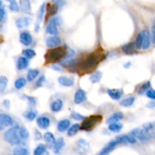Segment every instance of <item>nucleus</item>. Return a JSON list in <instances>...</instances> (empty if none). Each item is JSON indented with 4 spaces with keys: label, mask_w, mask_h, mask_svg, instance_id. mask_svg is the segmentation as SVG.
Returning a JSON list of instances; mask_svg holds the SVG:
<instances>
[{
    "label": "nucleus",
    "mask_w": 155,
    "mask_h": 155,
    "mask_svg": "<svg viewBox=\"0 0 155 155\" xmlns=\"http://www.w3.org/2000/svg\"><path fill=\"white\" fill-rule=\"evenodd\" d=\"M20 41L24 45H30L33 42V37L28 32H23L20 35Z\"/></svg>",
    "instance_id": "16"
},
{
    "label": "nucleus",
    "mask_w": 155,
    "mask_h": 155,
    "mask_svg": "<svg viewBox=\"0 0 155 155\" xmlns=\"http://www.w3.org/2000/svg\"><path fill=\"white\" fill-rule=\"evenodd\" d=\"M58 24L59 18L58 17H53L49 20L48 24H47L46 29H45L46 33L51 35H54V36L58 34Z\"/></svg>",
    "instance_id": "6"
},
{
    "label": "nucleus",
    "mask_w": 155,
    "mask_h": 155,
    "mask_svg": "<svg viewBox=\"0 0 155 155\" xmlns=\"http://www.w3.org/2000/svg\"><path fill=\"white\" fill-rule=\"evenodd\" d=\"M36 139H40L41 138H42V136H41V134H40V133H39V131H37V130H36Z\"/></svg>",
    "instance_id": "48"
},
{
    "label": "nucleus",
    "mask_w": 155,
    "mask_h": 155,
    "mask_svg": "<svg viewBox=\"0 0 155 155\" xmlns=\"http://www.w3.org/2000/svg\"><path fill=\"white\" fill-rule=\"evenodd\" d=\"M74 78L73 77H60L58 78V83L61 86L70 87L74 84Z\"/></svg>",
    "instance_id": "20"
},
{
    "label": "nucleus",
    "mask_w": 155,
    "mask_h": 155,
    "mask_svg": "<svg viewBox=\"0 0 155 155\" xmlns=\"http://www.w3.org/2000/svg\"><path fill=\"white\" fill-rule=\"evenodd\" d=\"M52 68H53V69H54V70H57V71H59V70H60V68H58L57 66H54Z\"/></svg>",
    "instance_id": "51"
},
{
    "label": "nucleus",
    "mask_w": 155,
    "mask_h": 155,
    "mask_svg": "<svg viewBox=\"0 0 155 155\" xmlns=\"http://www.w3.org/2000/svg\"><path fill=\"white\" fill-rule=\"evenodd\" d=\"M68 54L66 47H55L48 50L45 58L48 62H56L64 58Z\"/></svg>",
    "instance_id": "2"
},
{
    "label": "nucleus",
    "mask_w": 155,
    "mask_h": 155,
    "mask_svg": "<svg viewBox=\"0 0 155 155\" xmlns=\"http://www.w3.org/2000/svg\"><path fill=\"white\" fill-rule=\"evenodd\" d=\"M58 8V5L57 3L49 6V8H48V12H49V15H54V14L57 12Z\"/></svg>",
    "instance_id": "43"
},
{
    "label": "nucleus",
    "mask_w": 155,
    "mask_h": 155,
    "mask_svg": "<svg viewBox=\"0 0 155 155\" xmlns=\"http://www.w3.org/2000/svg\"><path fill=\"white\" fill-rule=\"evenodd\" d=\"M5 141L12 145H19L22 143V138L19 133V127H14L8 130L3 135Z\"/></svg>",
    "instance_id": "3"
},
{
    "label": "nucleus",
    "mask_w": 155,
    "mask_h": 155,
    "mask_svg": "<svg viewBox=\"0 0 155 155\" xmlns=\"http://www.w3.org/2000/svg\"><path fill=\"white\" fill-rule=\"evenodd\" d=\"M39 74V71L36 69H30L27 72V80L28 81H33V80L38 77Z\"/></svg>",
    "instance_id": "28"
},
{
    "label": "nucleus",
    "mask_w": 155,
    "mask_h": 155,
    "mask_svg": "<svg viewBox=\"0 0 155 155\" xmlns=\"http://www.w3.org/2000/svg\"><path fill=\"white\" fill-rule=\"evenodd\" d=\"M45 3H42L41 5L40 8H39V11H38L37 14V18H36V24H35V31L38 32L39 30V27H40L41 22L43 20L44 15H45Z\"/></svg>",
    "instance_id": "9"
},
{
    "label": "nucleus",
    "mask_w": 155,
    "mask_h": 155,
    "mask_svg": "<svg viewBox=\"0 0 155 155\" xmlns=\"http://www.w3.org/2000/svg\"><path fill=\"white\" fill-rule=\"evenodd\" d=\"M9 3V8L11 11L14 12H18L20 10V7L18 6V2L16 0H6Z\"/></svg>",
    "instance_id": "34"
},
{
    "label": "nucleus",
    "mask_w": 155,
    "mask_h": 155,
    "mask_svg": "<svg viewBox=\"0 0 155 155\" xmlns=\"http://www.w3.org/2000/svg\"><path fill=\"white\" fill-rule=\"evenodd\" d=\"M13 155H29V151L25 148L17 147V148L14 149Z\"/></svg>",
    "instance_id": "32"
},
{
    "label": "nucleus",
    "mask_w": 155,
    "mask_h": 155,
    "mask_svg": "<svg viewBox=\"0 0 155 155\" xmlns=\"http://www.w3.org/2000/svg\"><path fill=\"white\" fill-rule=\"evenodd\" d=\"M26 84H27L26 79H24V77H21V78H18V80H16V81L15 82V87L17 89H21L23 87H24Z\"/></svg>",
    "instance_id": "33"
},
{
    "label": "nucleus",
    "mask_w": 155,
    "mask_h": 155,
    "mask_svg": "<svg viewBox=\"0 0 155 155\" xmlns=\"http://www.w3.org/2000/svg\"><path fill=\"white\" fill-rule=\"evenodd\" d=\"M102 53L103 51H100L99 50L91 53L81 64L82 69L84 71H89L95 68L102 59Z\"/></svg>",
    "instance_id": "1"
},
{
    "label": "nucleus",
    "mask_w": 155,
    "mask_h": 155,
    "mask_svg": "<svg viewBox=\"0 0 155 155\" xmlns=\"http://www.w3.org/2000/svg\"><path fill=\"white\" fill-rule=\"evenodd\" d=\"M151 87V83L149 81L146 82V83H144L141 86L140 89H139V94H144L147 92V91L149 89V88Z\"/></svg>",
    "instance_id": "40"
},
{
    "label": "nucleus",
    "mask_w": 155,
    "mask_h": 155,
    "mask_svg": "<svg viewBox=\"0 0 155 155\" xmlns=\"http://www.w3.org/2000/svg\"><path fill=\"white\" fill-rule=\"evenodd\" d=\"M123 128L122 124H119V123H113V124H109L108 129L109 130H110L111 132L114 133H118V132L120 131Z\"/></svg>",
    "instance_id": "31"
},
{
    "label": "nucleus",
    "mask_w": 155,
    "mask_h": 155,
    "mask_svg": "<svg viewBox=\"0 0 155 155\" xmlns=\"http://www.w3.org/2000/svg\"><path fill=\"white\" fill-rule=\"evenodd\" d=\"M131 66V63H130V62H128V63H127V64H124V68H130V67Z\"/></svg>",
    "instance_id": "50"
},
{
    "label": "nucleus",
    "mask_w": 155,
    "mask_h": 155,
    "mask_svg": "<svg viewBox=\"0 0 155 155\" xmlns=\"http://www.w3.org/2000/svg\"><path fill=\"white\" fill-rule=\"evenodd\" d=\"M80 127H81V126L78 124H75L71 126V127H70V128L68 130V136H70V137L75 136L78 133L79 130H80Z\"/></svg>",
    "instance_id": "27"
},
{
    "label": "nucleus",
    "mask_w": 155,
    "mask_h": 155,
    "mask_svg": "<svg viewBox=\"0 0 155 155\" xmlns=\"http://www.w3.org/2000/svg\"><path fill=\"white\" fill-rule=\"evenodd\" d=\"M63 107V101L61 99H57L50 104V109L53 112H59Z\"/></svg>",
    "instance_id": "24"
},
{
    "label": "nucleus",
    "mask_w": 155,
    "mask_h": 155,
    "mask_svg": "<svg viewBox=\"0 0 155 155\" xmlns=\"http://www.w3.org/2000/svg\"><path fill=\"white\" fill-rule=\"evenodd\" d=\"M135 102V98L134 97L131 96V97H128V98H125V99L122 100L120 101V105L123 106V107H130V106L133 105Z\"/></svg>",
    "instance_id": "29"
},
{
    "label": "nucleus",
    "mask_w": 155,
    "mask_h": 155,
    "mask_svg": "<svg viewBox=\"0 0 155 155\" xmlns=\"http://www.w3.org/2000/svg\"><path fill=\"white\" fill-rule=\"evenodd\" d=\"M44 81H45V76H42V77H39L36 83V87H40V86H42V84H43Z\"/></svg>",
    "instance_id": "45"
},
{
    "label": "nucleus",
    "mask_w": 155,
    "mask_h": 155,
    "mask_svg": "<svg viewBox=\"0 0 155 155\" xmlns=\"http://www.w3.org/2000/svg\"><path fill=\"white\" fill-rule=\"evenodd\" d=\"M135 45L137 49L142 48V32L140 33H139L136 39V42H135Z\"/></svg>",
    "instance_id": "41"
},
{
    "label": "nucleus",
    "mask_w": 155,
    "mask_h": 155,
    "mask_svg": "<svg viewBox=\"0 0 155 155\" xmlns=\"http://www.w3.org/2000/svg\"><path fill=\"white\" fill-rule=\"evenodd\" d=\"M130 133H131L136 139L139 140L141 142H142V143H145V142H148V141L151 139L150 136L147 134L146 132H145L142 128L134 129Z\"/></svg>",
    "instance_id": "7"
},
{
    "label": "nucleus",
    "mask_w": 155,
    "mask_h": 155,
    "mask_svg": "<svg viewBox=\"0 0 155 155\" xmlns=\"http://www.w3.org/2000/svg\"><path fill=\"white\" fill-rule=\"evenodd\" d=\"M45 44L48 48H55V47L59 46L61 44V41L60 38H58L56 36H52L48 37L45 39Z\"/></svg>",
    "instance_id": "11"
},
{
    "label": "nucleus",
    "mask_w": 155,
    "mask_h": 155,
    "mask_svg": "<svg viewBox=\"0 0 155 155\" xmlns=\"http://www.w3.org/2000/svg\"><path fill=\"white\" fill-rule=\"evenodd\" d=\"M20 8L23 12L30 15L32 13L30 0H20Z\"/></svg>",
    "instance_id": "17"
},
{
    "label": "nucleus",
    "mask_w": 155,
    "mask_h": 155,
    "mask_svg": "<svg viewBox=\"0 0 155 155\" xmlns=\"http://www.w3.org/2000/svg\"><path fill=\"white\" fill-rule=\"evenodd\" d=\"M8 85V79L7 77H4V76H2L0 77V92L2 93L5 91V88L7 87Z\"/></svg>",
    "instance_id": "37"
},
{
    "label": "nucleus",
    "mask_w": 155,
    "mask_h": 155,
    "mask_svg": "<svg viewBox=\"0 0 155 155\" xmlns=\"http://www.w3.org/2000/svg\"><path fill=\"white\" fill-rule=\"evenodd\" d=\"M36 124L39 128L42 130H46L50 125V120L46 117H40L36 120Z\"/></svg>",
    "instance_id": "18"
},
{
    "label": "nucleus",
    "mask_w": 155,
    "mask_h": 155,
    "mask_svg": "<svg viewBox=\"0 0 155 155\" xmlns=\"http://www.w3.org/2000/svg\"><path fill=\"white\" fill-rule=\"evenodd\" d=\"M146 95L148 98H151V99L155 100V90L152 89H148V90L146 92Z\"/></svg>",
    "instance_id": "44"
},
{
    "label": "nucleus",
    "mask_w": 155,
    "mask_h": 155,
    "mask_svg": "<svg viewBox=\"0 0 155 155\" xmlns=\"http://www.w3.org/2000/svg\"><path fill=\"white\" fill-rule=\"evenodd\" d=\"M101 120H102V117L101 115H92L89 117L85 118L80 129L84 131H91L93 130L94 127H96L101 122Z\"/></svg>",
    "instance_id": "4"
},
{
    "label": "nucleus",
    "mask_w": 155,
    "mask_h": 155,
    "mask_svg": "<svg viewBox=\"0 0 155 155\" xmlns=\"http://www.w3.org/2000/svg\"><path fill=\"white\" fill-rule=\"evenodd\" d=\"M26 98H27V99L28 100L29 102L30 103V104H32V105H35V104H36V99H35V98H33V97H30V96H27Z\"/></svg>",
    "instance_id": "46"
},
{
    "label": "nucleus",
    "mask_w": 155,
    "mask_h": 155,
    "mask_svg": "<svg viewBox=\"0 0 155 155\" xmlns=\"http://www.w3.org/2000/svg\"><path fill=\"white\" fill-rule=\"evenodd\" d=\"M71 117H72L73 119H74L75 120H84L85 117L83 116L82 114H80L77 113V112L76 111H72L71 112Z\"/></svg>",
    "instance_id": "42"
},
{
    "label": "nucleus",
    "mask_w": 155,
    "mask_h": 155,
    "mask_svg": "<svg viewBox=\"0 0 155 155\" xmlns=\"http://www.w3.org/2000/svg\"><path fill=\"white\" fill-rule=\"evenodd\" d=\"M107 93L110 98L113 100H119L122 96L124 93V90L121 89H107Z\"/></svg>",
    "instance_id": "15"
},
{
    "label": "nucleus",
    "mask_w": 155,
    "mask_h": 155,
    "mask_svg": "<svg viewBox=\"0 0 155 155\" xmlns=\"http://www.w3.org/2000/svg\"><path fill=\"white\" fill-rule=\"evenodd\" d=\"M29 61L26 57H20L17 61V68L20 71L24 70L28 67Z\"/></svg>",
    "instance_id": "22"
},
{
    "label": "nucleus",
    "mask_w": 155,
    "mask_h": 155,
    "mask_svg": "<svg viewBox=\"0 0 155 155\" xmlns=\"http://www.w3.org/2000/svg\"><path fill=\"white\" fill-rule=\"evenodd\" d=\"M46 145H43V144H40L38 145L36 148H35L34 151H33V155H42L46 152Z\"/></svg>",
    "instance_id": "30"
},
{
    "label": "nucleus",
    "mask_w": 155,
    "mask_h": 155,
    "mask_svg": "<svg viewBox=\"0 0 155 155\" xmlns=\"http://www.w3.org/2000/svg\"><path fill=\"white\" fill-rule=\"evenodd\" d=\"M70 126H71V121L69 120H62L59 121L58 124L57 129L60 133H64L70 128Z\"/></svg>",
    "instance_id": "19"
},
{
    "label": "nucleus",
    "mask_w": 155,
    "mask_h": 155,
    "mask_svg": "<svg viewBox=\"0 0 155 155\" xmlns=\"http://www.w3.org/2000/svg\"><path fill=\"white\" fill-rule=\"evenodd\" d=\"M64 145H65V142L63 138L61 137L59 138V139H58L57 140H56L55 145H54V147H53V151H54V154H58L59 153L61 152V151L62 148H64Z\"/></svg>",
    "instance_id": "21"
},
{
    "label": "nucleus",
    "mask_w": 155,
    "mask_h": 155,
    "mask_svg": "<svg viewBox=\"0 0 155 155\" xmlns=\"http://www.w3.org/2000/svg\"><path fill=\"white\" fill-rule=\"evenodd\" d=\"M86 98H87L86 92L83 89H79L75 92V95H74V102L77 104H80L81 103L84 102L86 100Z\"/></svg>",
    "instance_id": "12"
},
{
    "label": "nucleus",
    "mask_w": 155,
    "mask_h": 155,
    "mask_svg": "<svg viewBox=\"0 0 155 155\" xmlns=\"http://www.w3.org/2000/svg\"><path fill=\"white\" fill-rule=\"evenodd\" d=\"M22 53H23V55H24V57H26L27 58H29V59L33 58L35 57V55H36V52H35L34 50L30 49V48L24 49Z\"/></svg>",
    "instance_id": "35"
},
{
    "label": "nucleus",
    "mask_w": 155,
    "mask_h": 155,
    "mask_svg": "<svg viewBox=\"0 0 155 155\" xmlns=\"http://www.w3.org/2000/svg\"><path fill=\"white\" fill-rule=\"evenodd\" d=\"M142 48L143 49H148L151 45V33L148 30H144L142 31Z\"/></svg>",
    "instance_id": "10"
},
{
    "label": "nucleus",
    "mask_w": 155,
    "mask_h": 155,
    "mask_svg": "<svg viewBox=\"0 0 155 155\" xmlns=\"http://www.w3.org/2000/svg\"><path fill=\"white\" fill-rule=\"evenodd\" d=\"M43 139L45 140V143H46L47 146L50 148H53V147L55 145L56 142V139L54 138V135L51 133H50V132H48V133H45V135L43 136Z\"/></svg>",
    "instance_id": "14"
},
{
    "label": "nucleus",
    "mask_w": 155,
    "mask_h": 155,
    "mask_svg": "<svg viewBox=\"0 0 155 155\" xmlns=\"http://www.w3.org/2000/svg\"><path fill=\"white\" fill-rule=\"evenodd\" d=\"M101 77H102L101 72H100V71H95V73L91 74L90 77H89V80L91 81V83L95 84V83H99L100 80H101Z\"/></svg>",
    "instance_id": "26"
},
{
    "label": "nucleus",
    "mask_w": 155,
    "mask_h": 155,
    "mask_svg": "<svg viewBox=\"0 0 155 155\" xmlns=\"http://www.w3.org/2000/svg\"><path fill=\"white\" fill-rule=\"evenodd\" d=\"M19 133L23 140H27L29 138V136H30L29 131L27 130V129L26 128V127H19Z\"/></svg>",
    "instance_id": "36"
},
{
    "label": "nucleus",
    "mask_w": 155,
    "mask_h": 155,
    "mask_svg": "<svg viewBox=\"0 0 155 155\" xmlns=\"http://www.w3.org/2000/svg\"><path fill=\"white\" fill-rule=\"evenodd\" d=\"M124 114L122 112H117V113H114L113 115H111L107 119V124H113V123H118L124 118Z\"/></svg>",
    "instance_id": "23"
},
{
    "label": "nucleus",
    "mask_w": 155,
    "mask_h": 155,
    "mask_svg": "<svg viewBox=\"0 0 155 155\" xmlns=\"http://www.w3.org/2000/svg\"><path fill=\"white\" fill-rule=\"evenodd\" d=\"M32 19L28 17H21V18H18V19H16L15 21V24L16 26L19 29L24 28V27H27L31 24Z\"/></svg>",
    "instance_id": "13"
},
{
    "label": "nucleus",
    "mask_w": 155,
    "mask_h": 155,
    "mask_svg": "<svg viewBox=\"0 0 155 155\" xmlns=\"http://www.w3.org/2000/svg\"><path fill=\"white\" fill-rule=\"evenodd\" d=\"M13 125V120L10 116L5 114H0V130H3L4 128Z\"/></svg>",
    "instance_id": "8"
},
{
    "label": "nucleus",
    "mask_w": 155,
    "mask_h": 155,
    "mask_svg": "<svg viewBox=\"0 0 155 155\" xmlns=\"http://www.w3.org/2000/svg\"><path fill=\"white\" fill-rule=\"evenodd\" d=\"M148 107H155V101H151V102L148 104Z\"/></svg>",
    "instance_id": "49"
},
{
    "label": "nucleus",
    "mask_w": 155,
    "mask_h": 155,
    "mask_svg": "<svg viewBox=\"0 0 155 155\" xmlns=\"http://www.w3.org/2000/svg\"><path fill=\"white\" fill-rule=\"evenodd\" d=\"M152 41L153 43L155 45V21L152 26Z\"/></svg>",
    "instance_id": "47"
},
{
    "label": "nucleus",
    "mask_w": 155,
    "mask_h": 155,
    "mask_svg": "<svg viewBox=\"0 0 155 155\" xmlns=\"http://www.w3.org/2000/svg\"><path fill=\"white\" fill-rule=\"evenodd\" d=\"M74 149L78 155H86L89 151V142L85 139H79L75 143Z\"/></svg>",
    "instance_id": "5"
},
{
    "label": "nucleus",
    "mask_w": 155,
    "mask_h": 155,
    "mask_svg": "<svg viewBox=\"0 0 155 155\" xmlns=\"http://www.w3.org/2000/svg\"><path fill=\"white\" fill-rule=\"evenodd\" d=\"M36 112L34 110H28L24 114V117L26 119L28 120L29 121H33L36 117Z\"/></svg>",
    "instance_id": "38"
},
{
    "label": "nucleus",
    "mask_w": 155,
    "mask_h": 155,
    "mask_svg": "<svg viewBox=\"0 0 155 155\" xmlns=\"http://www.w3.org/2000/svg\"><path fill=\"white\" fill-rule=\"evenodd\" d=\"M136 45L133 42H130L122 46V51L126 54H133L136 51Z\"/></svg>",
    "instance_id": "25"
},
{
    "label": "nucleus",
    "mask_w": 155,
    "mask_h": 155,
    "mask_svg": "<svg viewBox=\"0 0 155 155\" xmlns=\"http://www.w3.org/2000/svg\"><path fill=\"white\" fill-rule=\"evenodd\" d=\"M6 18V11L5 9L4 5H3L2 1H1V5H0V21L3 23Z\"/></svg>",
    "instance_id": "39"
}]
</instances>
